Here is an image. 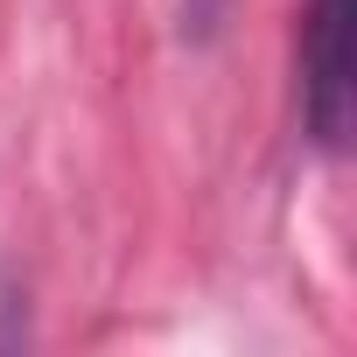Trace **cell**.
<instances>
[{
  "mask_svg": "<svg viewBox=\"0 0 357 357\" xmlns=\"http://www.w3.org/2000/svg\"><path fill=\"white\" fill-rule=\"evenodd\" d=\"M357 112V0H308L301 22V126L322 154L350 140Z\"/></svg>",
  "mask_w": 357,
  "mask_h": 357,
  "instance_id": "cell-1",
  "label": "cell"
}]
</instances>
